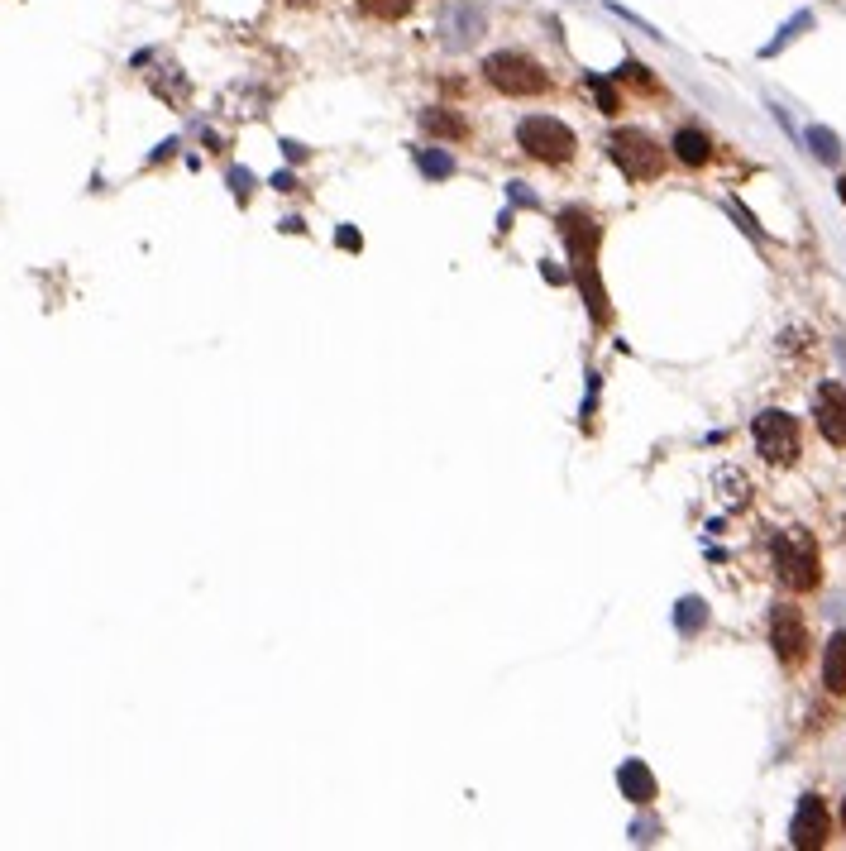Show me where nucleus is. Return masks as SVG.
<instances>
[{
	"label": "nucleus",
	"instance_id": "f03ea898",
	"mask_svg": "<svg viewBox=\"0 0 846 851\" xmlns=\"http://www.w3.org/2000/svg\"><path fill=\"white\" fill-rule=\"evenodd\" d=\"M483 77H488V87H498L502 96H541V91L550 87L545 67L536 63V58L517 53V48L488 53V58H483Z\"/></svg>",
	"mask_w": 846,
	"mask_h": 851
},
{
	"label": "nucleus",
	"instance_id": "1a4fd4ad",
	"mask_svg": "<svg viewBox=\"0 0 846 851\" xmlns=\"http://www.w3.org/2000/svg\"><path fill=\"white\" fill-rule=\"evenodd\" d=\"M483 29H488V24H483V10L459 0V5L445 10V20H440V39H445V48H469Z\"/></svg>",
	"mask_w": 846,
	"mask_h": 851
},
{
	"label": "nucleus",
	"instance_id": "f3484780",
	"mask_svg": "<svg viewBox=\"0 0 846 851\" xmlns=\"http://www.w3.org/2000/svg\"><path fill=\"white\" fill-rule=\"evenodd\" d=\"M421 130L445 134V139H464V120L459 115H440V110H421Z\"/></svg>",
	"mask_w": 846,
	"mask_h": 851
},
{
	"label": "nucleus",
	"instance_id": "0eeeda50",
	"mask_svg": "<svg viewBox=\"0 0 846 851\" xmlns=\"http://www.w3.org/2000/svg\"><path fill=\"white\" fill-rule=\"evenodd\" d=\"M827 832H832V818H827V804L818 794H803L799 808H794V823H789V842L794 847H823Z\"/></svg>",
	"mask_w": 846,
	"mask_h": 851
},
{
	"label": "nucleus",
	"instance_id": "f257e3e1",
	"mask_svg": "<svg viewBox=\"0 0 846 851\" xmlns=\"http://www.w3.org/2000/svg\"><path fill=\"white\" fill-rule=\"evenodd\" d=\"M770 560H775L780 584H784V589H794V593L818 589V579H823L818 546H813V536H808L803 526H784V531H775V541H770Z\"/></svg>",
	"mask_w": 846,
	"mask_h": 851
},
{
	"label": "nucleus",
	"instance_id": "2eb2a0df",
	"mask_svg": "<svg viewBox=\"0 0 846 851\" xmlns=\"http://www.w3.org/2000/svg\"><path fill=\"white\" fill-rule=\"evenodd\" d=\"M803 29H813V10H799V15H794L789 24H780V34H775L770 44L760 48V58H775V53H784V48L794 44V39L803 34Z\"/></svg>",
	"mask_w": 846,
	"mask_h": 851
},
{
	"label": "nucleus",
	"instance_id": "f8f14e48",
	"mask_svg": "<svg viewBox=\"0 0 846 851\" xmlns=\"http://www.w3.org/2000/svg\"><path fill=\"white\" fill-rule=\"evenodd\" d=\"M564 240L574 244V254H579V263H588V254H593V240H598V225L584 216V211H569V216L560 220Z\"/></svg>",
	"mask_w": 846,
	"mask_h": 851
},
{
	"label": "nucleus",
	"instance_id": "423d86ee",
	"mask_svg": "<svg viewBox=\"0 0 846 851\" xmlns=\"http://www.w3.org/2000/svg\"><path fill=\"white\" fill-rule=\"evenodd\" d=\"M813 421H818L827 445L846 450V388L842 383H823V388L813 393Z\"/></svg>",
	"mask_w": 846,
	"mask_h": 851
},
{
	"label": "nucleus",
	"instance_id": "aec40b11",
	"mask_svg": "<svg viewBox=\"0 0 846 851\" xmlns=\"http://www.w3.org/2000/svg\"><path fill=\"white\" fill-rule=\"evenodd\" d=\"M727 211H732V216L741 220V230H746V235H756V240H760V225H756V216H751V211H746L741 201H727Z\"/></svg>",
	"mask_w": 846,
	"mask_h": 851
},
{
	"label": "nucleus",
	"instance_id": "9d476101",
	"mask_svg": "<svg viewBox=\"0 0 846 851\" xmlns=\"http://www.w3.org/2000/svg\"><path fill=\"white\" fill-rule=\"evenodd\" d=\"M617 789L627 794L631 804H651V799H655V775L641 761H622V770H617Z\"/></svg>",
	"mask_w": 846,
	"mask_h": 851
},
{
	"label": "nucleus",
	"instance_id": "dca6fc26",
	"mask_svg": "<svg viewBox=\"0 0 846 851\" xmlns=\"http://www.w3.org/2000/svg\"><path fill=\"white\" fill-rule=\"evenodd\" d=\"M412 158H416V168H421L426 182H440V177L455 173V158H450L445 149H412Z\"/></svg>",
	"mask_w": 846,
	"mask_h": 851
},
{
	"label": "nucleus",
	"instance_id": "6e6552de",
	"mask_svg": "<svg viewBox=\"0 0 846 851\" xmlns=\"http://www.w3.org/2000/svg\"><path fill=\"white\" fill-rule=\"evenodd\" d=\"M770 646L780 655L784 665H799L803 660V646H808V632H803V617L799 608H775L770 612Z\"/></svg>",
	"mask_w": 846,
	"mask_h": 851
},
{
	"label": "nucleus",
	"instance_id": "9b49d317",
	"mask_svg": "<svg viewBox=\"0 0 846 851\" xmlns=\"http://www.w3.org/2000/svg\"><path fill=\"white\" fill-rule=\"evenodd\" d=\"M823 684L832 689V694H846V627H842V632H832V641H827V651H823Z\"/></svg>",
	"mask_w": 846,
	"mask_h": 851
},
{
	"label": "nucleus",
	"instance_id": "a211bd4d",
	"mask_svg": "<svg viewBox=\"0 0 846 851\" xmlns=\"http://www.w3.org/2000/svg\"><path fill=\"white\" fill-rule=\"evenodd\" d=\"M708 622V608H703V598H684L679 608H674V627L679 632H698Z\"/></svg>",
	"mask_w": 846,
	"mask_h": 851
},
{
	"label": "nucleus",
	"instance_id": "ddd939ff",
	"mask_svg": "<svg viewBox=\"0 0 846 851\" xmlns=\"http://www.w3.org/2000/svg\"><path fill=\"white\" fill-rule=\"evenodd\" d=\"M674 153H679V163L703 168V163L713 158V139H708L703 130H679V134H674Z\"/></svg>",
	"mask_w": 846,
	"mask_h": 851
},
{
	"label": "nucleus",
	"instance_id": "4be33fe9",
	"mask_svg": "<svg viewBox=\"0 0 846 851\" xmlns=\"http://www.w3.org/2000/svg\"><path fill=\"white\" fill-rule=\"evenodd\" d=\"M230 182H235V192H239V197L249 192V173H230Z\"/></svg>",
	"mask_w": 846,
	"mask_h": 851
},
{
	"label": "nucleus",
	"instance_id": "b1692460",
	"mask_svg": "<svg viewBox=\"0 0 846 851\" xmlns=\"http://www.w3.org/2000/svg\"><path fill=\"white\" fill-rule=\"evenodd\" d=\"M842 823H846V804H842Z\"/></svg>",
	"mask_w": 846,
	"mask_h": 851
},
{
	"label": "nucleus",
	"instance_id": "5701e85b",
	"mask_svg": "<svg viewBox=\"0 0 846 851\" xmlns=\"http://www.w3.org/2000/svg\"><path fill=\"white\" fill-rule=\"evenodd\" d=\"M837 187H842V201H846V177H842V182H837Z\"/></svg>",
	"mask_w": 846,
	"mask_h": 851
},
{
	"label": "nucleus",
	"instance_id": "20e7f679",
	"mask_svg": "<svg viewBox=\"0 0 846 851\" xmlns=\"http://www.w3.org/2000/svg\"><path fill=\"white\" fill-rule=\"evenodd\" d=\"M751 436H756V450L770 464H794L799 459V421L789 412H780V407H770V412H760L756 421H751Z\"/></svg>",
	"mask_w": 846,
	"mask_h": 851
},
{
	"label": "nucleus",
	"instance_id": "4468645a",
	"mask_svg": "<svg viewBox=\"0 0 846 851\" xmlns=\"http://www.w3.org/2000/svg\"><path fill=\"white\" fill-rule=\"evenodd\" d=\"M803 139H808V149H813V158H818V163H842V139L827 130V125H808V134H803Z\"/></svg>",
	"mask_w": 846,
	"mask_h": 851
},
{
	"label": "nucleus",
	"instance_id": "7ed1b4c3",
	"mask_svg": "<svg viewBox=\"0 0 846 851\" xmlns=\"http://www.w3.org/2000/svg\"><path fill=\"white\" fill-rule=\"evenodd\" d=\"M517 144L541 163H569L574 158V130L555 115H526L517 125Z\"/></svg>",
	"mask_w": 846,
	"mask_h": 851
},
{
	"label": "nucleus",
	"instance_id": "412c9836",
	"mask_svg": "<svg viewBox=\"0 0 846 851\" xmlns=\"http://www.w3.org/2000/svg\"><path fill=\"white\" fill-rule=\"evenodd\" d=\"M593 96H598V106L608 110V115H612V110H617V91H612L608 82H598V77H593Z\"/></svg>",
	"mask_w": 846,
	"mask_h": 851
},
{
	"label": "nucleus",
	"instance_id": "6ab92c4d",
	"mask_svg": "<svg viewBox=\"0 0 846 851\" xmlns=\"http://www.w3.org/2000/svg\"><path fill=\"white\" fill-rule=\"evenodd\" d=\"M359 5L378 20H407V10H412V0H359Z\"/></svg>",
	"mask_w": 846,
	"mask_h": 851
},
{
	"label": "nucleus",
	"instance_id": "39448f33",
	"mask_svg": "<svg viewBox=\"0 0 846 851\" xmlns=\"http://www.w3.org/2000/svg\"><path fill=\"white\" fill-rule=\"evenodd\" d=\"M608 149H612V163H617L631 182H641V177H660V168H665V158H660V149H655V139H651V134H641V130H617L608 139Z\"/></svg>",
	"mask_w": 846,
	"mask_h": 851
}]
</instances>
